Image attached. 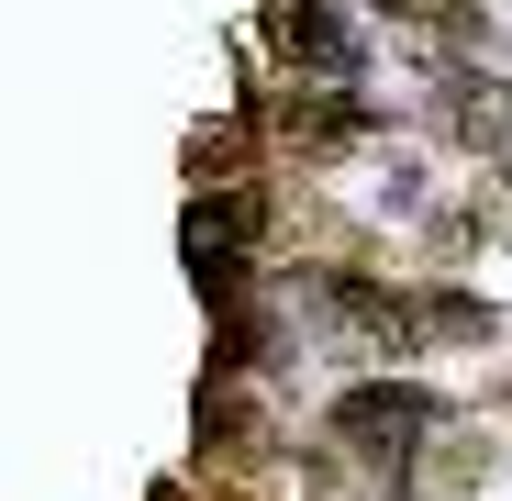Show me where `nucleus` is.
Masks as SVG:
<instances>
[{
    "label": "nucleus",
    "instance_id": "f257e3e1",
    "mask_svg": "<svg viewBox=\"0 0 512 501\" xmlns=\"http://www.w3.org/2000/svg\"><path fill=\"white\" fill-rule=\"evenodd\" d=\"M334 435H346L368 468H412V446L435 435V401H423V390H390V379H368V390H346Z\"/></svg>",
    "mask_w": 512,
    "mask_h": 501
},
{
    "label": "nucleus",
    "instance_id": "f03ea898",
    "mask_svg": "<svg viewBox=\"0 0 512 501\" xmlns=\"http://www.w3.org/2000/svg\"><path fill=\"white\" fill-rule=\"evenodd\" d=\"M268 123H279V145H301V156H346V145L368 134V112H346V101H323V90H290V101H279Z\"/></svg>",
    "mask_w": 512,
    "mask_h": 501
},
{
    "label": "nucleus",
    "instance_id": "7ed1b4c3",
    "mask_svg": "<svg viewBox=\"0 0 512 501\" xmlns=\"http://www.w3.org/2000/svg\"><path fill=\"white\" fill-rule=\"evenodd\" d=\"M279 45H290L301 67H323V78H346V67H357V34L334 23V0H279Z\"/></svg>",
    "mask_w": 512,
    "mask_h": 501
},
{
    "label": "nucleus",
    "instance_id": "20e7f679",
    "mask_svg": "<svg viewBox=\"0 0 512 501\" xmlns=\"http://www.w3.org/2000/svg\"><path fill=\"white\" fill-rule=\"evenodd\" d=\"M490 457H501V446H490L479 424H446V435H435V490H468V479H490Z\"/></svg>",
    "mask_w": 512,
    "mask_h": 501
}]
</instances>
